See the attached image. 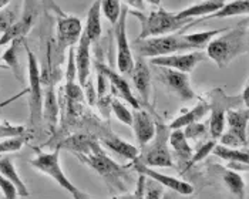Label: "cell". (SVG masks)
<instances>
[{"label": "cell", "instance_id": "6da1fadb", "mask_svg": "<svg viewBox=\"0 0 249 199\" xmlns=\"http://www.w3.org/2000/svg\"><path fill=\"white\" fill-rule=\"evenodd\" d=\"M58 148H66L74 152L77 158L94 169L111 189H118L124 194L127 192L130 183L127 169L110 158L94 137L87 134H76L63 141Z\"/></svg>", "mask_w": 249, "mask_h": 199}, {"label": "cell", "instance_id": "7a4b0ae2", "mask_svg": "<svg viewBox=\"0 0 249 199\" xmlns=\"http://www.w3.org/2000/svg\"><path fill=\"white\" fill-rule=\"evenodd\" d=\"M248 53V27L238 24L213 37L205 47V54L219 68H225L241 54Z\"/></svg>", "mask_w": 249, "mask_h": 199}, {"label": "cell", "instance_id": "3957f363", "mask_svg": "<svg viewBox=\"0 0 249 199\" xmlns=\"http://www.w3.org/2000/svg\"><path fill=\"white\" fill-rule=\"evenodd\" d=\"M128 13L134 15L141 23V33L138 34V40L148 39V37H158L178 33L182 29H188L196 24L195 19H177L175 15L167 12L164 7H158L157 10L144 15L137 10H128Z\"/></svg>", "mask_w": 249, "mask_h": 199}, {"label": "cell", "instance_id": "277c9868", "mask_svg": "<svg viewBox=\"0 0 249 199\" xmlns=\"http://www.w3.org/2000/svg\"><path fill=\"white\" fill-rule=\"evenodd\" d=\"M131 51L134 50L135 54L142 59H154L160 56L175 54L179 51H191L195 49L188 43L184 33H173L167 36L158 37H148V39H135L130 43Z\"/></svg>", "mask_w": 249, "mask_h": 199}, {"label": "cell", "instance_id": "5b68a950", "mask_svg": "<svg viewBox=\"0 0 249 199\" xmlns=\"http://www.w3.org/2000/svg\"><path fill=\"white\" fill-rule=\"evenodd\" d=\"M171 128L165 124H155V135L154 138L141 147L137 159L141 161L147 166H161V168H171L174 165L173 155L168 148Z\"/></svg>", "mask_w": 249, "mask_h": 199}, {"label": "cell", "instance_id": "8992f818", "mask_svg": "<svg viewBox=\"0 0 249 199\" xmlns=\"http://www.w3.org/2000/svg\"><path fill=\"white\" fill-rule=\"evenodd\" d=\"M27 54V68H29V107H30V124L37 127L43 118V91H41V77L38 70V63L33 51L24 43Z\"/></svg>", "mask_w": 249, "mask_h": 199}, {"label": "cell", "instance_id": "52a82bcc", "mask_svg": "<svg viewBox=\"0 0 249 199\" xmlns=\"http://www.w3.org/2000/svg\"><path fill=\"white\" fill-rule=\"evenodd\" d=\"M127 4L121 7L120 17L114 24L115 40H117V67L121 76L130 74L134 67V56L130 47V41L127 37Z\"/></svg>", "mask_w": 249, "mask_h": 199}, {"label": "cell", "instance_id": "ba28073f", "mask_svg": "<svg viewBox=\"0 0 249 199\" xmlns=\"http://www.w3.org/2000/svg\"><path fill=\"white\" fill-rule=\"evenodd\" d=\"M30 165L38 169L40 172L46 174L47 177H50L54 182H57L58 186H61L67 192L74 194L78 189L76 188V185L66 177L64 171L61 169L58 149L53 151V152H38L37 157L30 161Z\"/></svg>", "mask_w": 249, "mask_h": 199}, {"label": "cell", "instance_id": "9c48e42d", "mask_svg": "<svg viewBox=\"0 0 249 199\" xmlns=\"http://www.w3.org/2000/svg\"><path fill=\"white\" fill-rule=\"evenodd\" d=\"M38 16V9L36 0H24L23 15L19 20H16L6 33L0 36V47L9 44L10 41L18 39H24L29 32L33 29L36 19Z\"/></svg>", "mask_w": 249, "mask_h": 199}, {"label": "cell", "instance_id": "30bf717a", "mask_svg": "<svg viewBox=\"0 0 249 199\" xmlns=\"http://www.w3.org/2000/svg\"><path fill=\"white\" fill-rule=\"evenodd\" d=\"M208 59L205 51L196 50L191 53H175V54H168V56H160L150 59L148 63H151L155 67H165V68H173L181 73H191L192 70L202 61Z\"/></svg>", "mask_w": 249, "mask_h": 199}, {"label": "cell", "instance_id": "8fae6325", "mask_svg": "<svg viewBox=\"0 0 249 199\" xmlns=\"http://www.w3.org/2000/svg\"><path fill=\"white\" fill-rule=\"evenodd\" d=\"M131 165L134 168V171L138 175H142L145 178L153 179L155 182H158L160 185H162L164 188H168L171 192H175L178 195H182V197H187V195H191L194 192V188H192L191 183L182 181V179L174 178L170 175H165V174H161L158 171L153 169L151 166H147L144 165L141 161L135 158L134 161H131Z\"/></svg>", "mask_w": 249, "mask_h": 199}, {"label": "cell", "instance_id": "7c38bea8", "mask_svg": "<svg viewBox=\"0 0 249 199\" xmlns=\"http://www.w3.org/2000/svg\"><path fill=\"white\" fill-rule=\"evenodd\" d=\"M81 21L74 16H63L57 21V54L60 56V61L63 59L67 49H71L76 44L81 36Z\"/></svg>", "mask_w": 249, "mask_h": 199}, {"label": "cell", "instance_id": "4fadbf2b", "mask_svg": "<svg viewBox=\"0 0 249 199\" xmlns=\"http://www.w3.org/2000/svg\"><path fill=\"white\" fill-rule=\"evenodd\" d=\"M160 80L179 100L191 101V100L196 99V94L190 84V76L188 74L177 71L173 68L160 67Z\"/></svg>", "mask_w": 249, "mask_h": 199}, {"label": "cell", "instance_id": "5bb4252c", "mask_svg": "<svg viewBox=\"0 0 249 199\" xmlns=\"http://www.w3.org/2000/svg\"><path fill=\"white\" fill-rule=\"evenodd\" d=\"M96 67L97 68H100V70L103 71V74L107 77L110 85H111V88H113V93H114L115 96L121 97L124 101H127V104H130L134 110H140V108H141L138 100H137V97L133 94V90H131L128 81L124 79V76H121V74L113 71L111 68H108V67H107L106 64H103V63H96Z\"/></svg>", "mask_w": 249, "mask_h": 199}, {"label": "cell", "instance_id": "9a60e30c", "mask_svg": "<svg viewBox=\"0 0 249 199\" xmlns=\"http://www.w3.org/2000/svg\"><path fill=\"white\" fill-rule=\"evenodd\" d=\"M78 46L74 50V66H76V74L78 85L84 88L87 81L90 79V68H91V54H90V47L91 43L86 37L84 33H81L78 39Z\"/></svg>", "mask_w": 249, "mask_h": 199}, {"label": "cell", "instance_id": "2e32d148", "mask_svg": "<svg viewBox=\"0 0 249 199\" xmlns=\"http://www.w3.org/2000/svg\"><path fill=\"white\" fill-rule=\"evenodd\" d=\"M130 74L141 100L144 101V104H148L151 93V71L147 60L137 56L134 59V67Z\"/></svg>", "mask_w": 249, "mask_h": 199}, {"label": "cell", "instance_id": "e0dca14e", "mask_svg": "<svg viewBox=\"0 0 249 199\" xmlns=\"http://www.w3.org/2000/svg\"><path fill=\"white\" fill-rule=\"evenodd\" d=\"M248 108H228L225 114V124H228V133L239 139L244 147H248Z\"/></svg>", "mask_w": 249, "mask_h": 199}, {"label": "cell", "instance_id": "ac0fdd59", "mask_svg": "<svg viewBox=\"0 0 249 199\" xmlns=\"http://www.w3.org/2000/svg\"><path fill=\"white\" fill-rule=\"evenodd\" d=\"M131 127L134 128L135 139L140 144V147H144L145 144H148L155 135V122L153 117L142 108L133 111Z\"/></svg>", "mask_w": 249, "mask_h": 199}, {"label": "cell", "instance_id": "d6986e66", "mask_svg": "<svg viewBox=\"0 0 249 199\" xmlns=\"http://www.w3.org/2000/svg\"><path fill=\"white\" fill-rule=\"evenodd\" d=\"M228 0H204V1H199L196 4H192L190 7L175 13V17L179 20L182 19H195V17H201L199 20H196V24L199 21L213 15L215 12H218Z\"/></svg>", "mask_w": 249, "mask_h": 199}, {"label": "cell", "instance_id": "ffe728a7", "mask_svg": "<svg viewBox=\"0 0 249 199\" xmlns=\"http://www.w3.org/2000/svg\"><path fill=\"white\" fill-rule=\"evenodd\" d=\"M227 100L219 99L218 102L211 104V117H210V125L208 131L211 134L212 139H219L222 133H225V114H227Z\"/></svg>", "mask_w": 249, "mask_h": 199}, {"label": "cell", "instance_id": "44dd1931", "mask_svg": "<svg viewBox=\"0 0 249 199\" xmlns=\"http://www.w3.org/2000/svg\"><path fill=\"white\" fill-rule=\"evenodd\" d=\"M210 108H211V104L208 101H204V100H199V102L191 108L190 111H187L185 114L179 116L178 118H175L168 125L171 130H182L184 127H187L188 124L192 122H198L204 118L208 113H210Z\"/></svg>", "mask_w": 249, "mask_h": 199}, {"label": "cell", "instance_id": "7402d4cb", "mask_svg": "<svg viewBox=\"0 0 249 199\" xmlns=\"http://www.w3.org/2000/svg\"><path fill=\"white\" fill-rule=\"evenodd\" d=\"M101 144H103L106 148H108L111 152H115V154H118L120 157H123V158L125 159H130V161H134V159L138 157V154H140V149H138L135 145L127 142V141H124V139L118 138V137H115L113 134L103 137V138H101Z\"/></svg>", "mask_w": 249, "mask_h": 199}, {"label": "cell", "instance_id": "603a6c76", "mask_svg": "<svg viewBox=\"0 0 249 199\" xmlns=\"http://www.w3.org/2000/svg\"><path fill=\"white\" fill-rule=\"evenodd\" d=\"M23 46H24V39H18L10 41L9 49L0 57V60H3L7 64V68H12L13 70L15 77L19 80L20 83H24V79H23V67H21V63H20V51H21V47Z\"/></svg>", "mask_w": 249, "mask_h": 199}, {"label": "cell", "instance_id": "cb8c5ba5", "mask_svg": "<svg viewBox=\"0 0 249 199\" xmlns=\"http://www.w3.org/2000/svg\"><path fill=\"white\" fill-rule=\"evenodd\" d=\"M103 32L101 27V1L94 0V3L91 4L89 13H87V23H86V29L83 30V33L86 34V37L90 40V43H96L100 39Z\"/></svg>", "mask_w": 249, "mask_h": 199}, {"label": "cell", "instance_id": "d4e9b609", "mask_svg": "<svg viewBox=\"0 0 249 199\" xmlns=\"http://www.w3.org/2000/svg\"><path fill=\"white\" fill-rule=\"evenodd\" d=\"M216 169L222 179V183L227 186V189L231 194L238 199H245V183H244V179L241 178V175L230 168L216 166Z\"/></svg>", "mask_w": 249, "mask_h": 199}, {"label": "cell", "instance_id": "484cf974", "mask_svg": "<svg viewBox=\"0 0 249 199\" xmlns=\"http://www.w3.org/2000/svg\"><path fill=\"white\" fill-rule=\"evenodd\" d=\"M0 174L15 185L19 197H23V198L29 197V189H27L26 183L20 178V175L16 171V166L10 157H4L0 159Z\"/></svg>", "mask_w": 249, "mask_h": 199}, {"label": "cell", "instance_id": "4316f807", "mask_svg": "<svg viewBox=\"0 0 249 199\" xmlns=\"http://www.w3.org/2000/svg\"><path fill=\"white\" fill-rule=\"evenodd\" d=\"M168 144L173 147L174 152L177 154V157L179 158L181 162H188L190 164L194 151H192L191 145L188 144V139L184 137L182 130H171Z\"/></svg>", "mask_w": 249, "mask_h": 199}, {"label": "cell", "instance_id": "83f0119b", "mask_svg": "<svg viewBox=\"0 0 249 199\" xmlns=\"http://www.w3.org/2000/svg\"><path fill=\"white\" fill-rule=\"evenodd\" d=\"M249 0H232L227 1L218 12L205 17V19H224V17H232V16H248ZM204 19V20H205Z\"/></svg>", "mask_w": 249, "mask_h": 199}, {"label": "cell", "instance_id": "f1b7e54d", "mask_svg": "<svg viewBox=\"0 0 249 199\" xmlns=\"http://www.w3.org/2000/svg\"><path fill=\"white\" fill-rule=\"evenodd\" d=\"M43 117L46 118L47 124L50 125L52 130H54L58 118V104L56 94H54V88H53V83L49 81V87L44 96V105H43Z\"/></svg>", "mask_w": 249, "mask_h": 199}, {"label": "cell", "instance_id": "f546056e", "mask_svg": "<svg viewBox=\"0 0 249 199\" xmlns=\"http://www.w3.org/2000/svg\"><path fill=\"white\" fill-rule=\"evenodd\" d=\"M212 154L216 155L218 158L227 161L228 164L230 162H238V164H244V165L249 164V155L247 149L241 151L238 148H228L221 144H216L212 149Z\"/></svg>", "mask_w": 249, "mask_h": 199}, {"label": "cell", "instance_id": "4dcf8cb0", "mask_svg": "<svg viewBox=\"0 0 249 199\" xmlns=\"http://www.w3.org/2000/svg\"><path fill=\"white\" fill-rule=\"evenodd\" d=\"M100 1H101V12L104 13L106 19L114 26L121 13V7H123L121 0H100Z\"/></svg>", "mask_w": 249, "mask_h": 199}, {"label": "cell", "instance_id": "1f68e13d", "mask_svg": "<svg viewBox=\"0 0 249 199\" xmlns=\"http://www.w3.org/2000/svg\"><path fill=\"white\" fill-rule=\"evenodd\" d=\"M110 110L115 114V117L120 119L123 124L125 125H130L133 124V111H130L127 108L125 104H123L118 99H113L111 97V101H110Z\"/></svg>", "mask_w": 249, "mask_h": 199}, {"label": "cell", "instance_id": "d6a6232c", "mask_svg": "<svg viewBox=\"0 0 249 199\" xmlns=\"http://www.w3.org/2000/svg\"><path fill=\"white\" fill-rule=\"evenodd\" d=\"M216 144H218V142H216L215 139L204 141V142L198 144V145H196V148H195V152L192 154L191 161H190V165H194V164H196V162L204 161V159L207 158L210 154H212V149H213V147H215Z\"/></svg>", "mask_w": 249, "mask_h": 199}, {"label": "cell", "instance_id": "836d02e7", "mask_svg": "<svg viewBox=\"0 0 249 199\" xmlns=\"http://www.w3.org/2000/svg\"><path fill=\"white\" fill-rule=\"evenodd\" d=\"M182 130H184L182 133H184V137H185V138L195 139V141L204 138V137L207 135V131H208L207 125H205L204 122H201V121L188 124V125H187V127H184Z\"/></svg>", "mask_w": 249, "mask_h": 199}, {"label": "cell", "instance_id": "e575fe53", "mask_svg": "<svg viewBox=\"0 0 249 199\" xmlns=\"http://www.w3.org/2000/svg\"><path fill=\"white\" fill-rule=\"evenodd\" d=\"M24 142H26L24 135L3 138V141H0V154H3V152H16L24 145Z\"/></svg>", "mask_w": 249, "mask_h": 199}, {"label": "cell", "instance_id": "d590c367", "mask_svg": "<svg viewBox=\"0 0 249 199\" xmlns=\"http://www.w3.org/2000/svg\"><path fill=\"white\" fill-rule=\"evenodd\" d=\"M162 197H164V186L153 179L145 178L144 199H162Z\"/></svg>", "mask_w": 249, "mask_h": 199}, {"label": "cell", "instance_id": "8d00e7d4", "mask_svg": "<svg viewBox=\"0 0 249 199\" xmlns=\"http://www.w3.org/2000/svg\"><path fill=\"white\" fill-rule=\"evenodd\" d=\"M16 21V13L10 9H1L0 10V36L9 30V27Z\"/></svg>", "mask_w": 249, "mask_h": 199}, {"label": "cell", "instance_id": "74e56055", "mask_svg": "<svg viewBox=\"0 0 249 199\" xmlns=\"http://www.w3.org/2000/svg\"><path fill=\"white\" fill-rule=\"evenodd\" d=\"M0 191L3 194V199H16L18 198V191L15 188V185L9 181L7 178H4L0 174Z\"/></svg>", "mask_w": 249, "mask_h": 199}, {"label": "cell", "instance_id": "f35d334b", "mask_svg": "<svg viewBox=\"0 0 249 199\" xmlns=\"http://www.w3.org/2000/svg\"><path fill=\"white\" fill-rule=\"evenodd\" d=\"M24 134L23 127H12L9 124L0 125V138H9V137H18Z\"/></svg>", "mask_w": 249, "mask_h": 199}, {"label": "cell", "instance_id": "ab89813d", "mask_svg": "<svg viewBox=\"0 0 249 199\" xmlns=\"http://www.w3.org/2000/svg\"><path fill=\"white\" fill-rule=\"evenodd\" d=\"M144 183H145V177L138 175L137 188H135L134 192V199H144Z\"/></svg>", "mask_w": 249, "mask_h": 199}, {"label": "cell", "instance_id": "60d3db41", "mask_svg": "<svg viewBox=\"0 0 249 199\" xmlns=\"http://www.w3.org/2000/svg\"><path fill=\"white\" fill-rule=\"evenodd\" d=\"M125 4H128V6H133V7H135V9H138L141 13L145 10L144 0H125Z\"/></svg>", "mask_w": 249, "mask_h": 199}, {"label": "cell", "instance_id": "b9f144b4", "mask_svg": "<svg viewBox=\"0 0 249 199\" xmlns=\"http://www.w3.org/2000/svg\"><path fill=\"white\" fill-rule=\"evenodd\" d=\"M71 195H73V198L74 199H94V198H91L90 195H87L86 192L80 191V189H77L76 192H74V194H71Z\"/></svg>", "mask_w": 249, "mask_h": 199}, {"label": "cell", "instance_id": "7bdbcfd3", "mask_svg": "<svg viewBox=\"0 0 249 199\" xmlns=\"http://www.w3.org/2000/svg\"><path fill=\"white\" fill-rule=\"evenodd\" d=\"M242 100H244L245 108H248V105H249V87H248V84H247V85H245V88H244V93H242Z\"/></svg>", "mask_w": 249, "mask_h": 199}, {"label": "cell", "instance_id": "ee69618b", "mask_svg": "<svg viewBox=\"0 0 249 199\" xmlns=\"http://www.w3.org/2000/svg\"><path fill=\"white\" fill-rule=\"evenodd\" d=\"M111 199H134V194H128V192H125V194H123V195L113 197Z\"/></svg>", "mask_w": 249, "mask_h": 199}, {"label": "cell", "instance_id": "f6af8a7d", "mask_svg": "<svg viewBox=\"0 0 249 199\" xmlns=\"http://www.w3.org/2000/svg\"><path fill=\"white\" fill-rule=\"evenodd\" d=\"M145 1H148V3H150V4H153V6L160 7V6H161V3H162L164 0H145Z\"/></svg>", "mask_w": 249, "mask_h": 199}, {"label": "cell", "instance_id": "bcb514c9", "mask_svg": "<svg viewBox=\"0 0 249 199\" xmlns=\"http://www.w3.org/2000/svg\"><path fill=\"white\" fill-rule=\"evenodd\" d=\"M10 1H12V0H0V10H1V9H4Z\"/></svg>", "mask_w": 249, "mask_h": 199}, {"label": "cell", "instance_id": "7dc6e473", "mask_svg": "<svg viewBox=\"0 0 249 199\" xmlns=\"http://www.w3.org/2000/svg\"><path fill=\"white\" fill-rule=\"evenodd\" d=\"M174 194H175V192H174ZM179 197H181V195H178V194H175V195H170V199H181L179 198Z\"/></svg>", "mask_w": 249, "mask_h": 199}, {"label": "cell", "instance_id": "c3c4849f", "mask_svg": "<svg viewBox=\"0 0 249 199\" xmlns=\"http://www.w3.org/2000/svg\"><path fill=\"white\" fill-rule=\"evenodd\" d=\"M1 68H7V66H3V64H0V70H1Z\"/></svg>", "mask_w": 249, "mask_h": 199}, {"label": "cell", "instance_id": "681fc988", "mask_svg": "<svg viewBox=\"0 0 249 199\" xmlns=\"http://www.w3.org/2000/svg\"><path fill=\"white\" fill-rule=\"evenodd\" d=\"M162 199H170V195H164V197H162Z\"/></svg>", "mask_w": 249, "mask_h": 199}]
</instances>
